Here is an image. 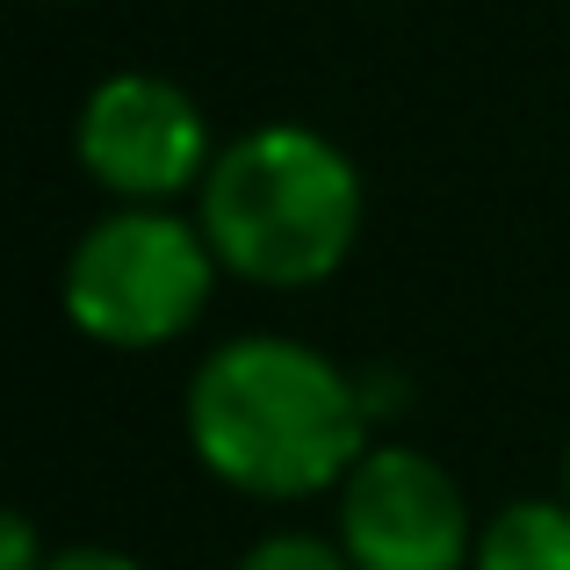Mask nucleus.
Masks as SVG:
<instances>
[{"instance_id": "39448f33", "label": "nucleus", "mask_w": 570, "mask_h": 570, "mask_svg": "<svg viewBox=\"0 0 570 570\" xmlns=\"http://www.w3.org/2000/svg\"><path fill=\"white\" fill-rule=\"evenodd\" d=\"M340 549L354 570H462L476 557L470 499L462 484L419 448H368L354 476L333 491Z\"/></svg>"}, {"instance_id": "20e7f679", "label": "nucleus", "mask_w": 570, "mask_h": 570, "mask_svg": "<svg viewBox=\"0 0 570 570\" xmlns=\"http://www.w3.org/2000/svg\"><path fill=\"white\" fill-rule=\"evenodd\" d=\"M72 153L87 181L109 188L116 203H174L181 188H203L217 159L195 95L174 87L167 72H109L80 101Z\"/></svg>"}, {"instance_id": "6e6552de", "label": "nucleus", "mask_w": 570, "mask_h": 570, "mask_svg": "<svg viewBox=\"0 0 570 570\" xmlns=\"http://www.w3.org/2000/svg\"><path fill=\"white\" fill-rule=\"evenodd\" d=\"M51 557L37 549V528H29V513H8V549H0V570H43Z\"/></svg>"}, {"instance_id": "423d86ee", "label": "nucleus", "mask_w": 570, "mask_h": 570, "mask_svg": "<svg viewBox=\"0 0 570 570\" xmlns=\"http://www.w3.org/2000/svg\"><path fill=\"white\" fill-rule=\"evenodd\" d=\"M470 570H570V499H513L476 528Z\"/></svg>"}, {"instance_id": "0eeeda50", "label": "nucleus", "mask_w": 570, "mask_h": 570, "mask_svg": "<svg viewBox=\"0 0 570 570\" xmlns=\"http://www.w3.org/2000/svg\"><path fill=\"white\" fill-rule=\"evenodd\" d=\"M238 570H354L340 542H318V534H267V542L246 549Z\"/></svg>"}, {"instance_id": "1a4fd4ad", "label": "nucleus", "mask_w": 570, "mask_h": 570, "mask_svg": "<svg viewBox=\"0 0 570 570\" xmlns=\"http://www.w3.org/2000/svg\"><path fill=\"white\" fill-rule=\"evenodd\" d=\"M43 570H153V563L124 557V549H51Z\"/></svg>"}, {"instance_id": "7ed1b4c3", "label": "nucleus", "mask_w": 570, "mask_h": 570, "mask_svg": "<svg viewBox=\"0 0 570 570\" xmlns=\"http://www.w3.org/2000/svg\"><path fill=\"white\" fill-rule=\"evenodd\" d=\"M217 267L203 224L174 217L167 203H116L66 261V318L95 347L153 354L209 311Z\"/></svg>"}, {"instance_id": "9d476101", "label": "nucleus", "mask_w": 570, "mask_h": 570, "mask_svg": "<svg viewBox=\"0 0 570 570\" xmlns=\"http://www.w3.org/2000/svg\"><path fill=\"white\" fill-rule=\"evenodd\" d=\"M563 499H570V448H563Z\"/></svg>"}, {"instance_id": "f257e3e1", "label": "nucleus", "mask_w": 570, "mask_h": 570, "mask_svg": "<svg viewBox=\"0 0 570 570\" xmlns=\"http://www.w3.org/2000/svg\"><path fill=\"white\" fill-rule=\"evenodd\" d=\"M188 448L246 499H318L368 455V397L340 362L282 333L224 340L188 376Z\"/></svg>"}, {"instance_id": "f03ea898", "label": "nucleus", "mask_w": 570, "mask_h": 570, "mask_svg": "<svg viewBox=\"0 0 570 570\" xmlns=\"http://www.w3.org/2000/svg\"><path fill=\"white\" fill-rule=\"evenodd\" d=\"M195 224L253 289H318L362 238V174L325 130L261 124L209 159Z\"/></svg>"}]
</instances>
